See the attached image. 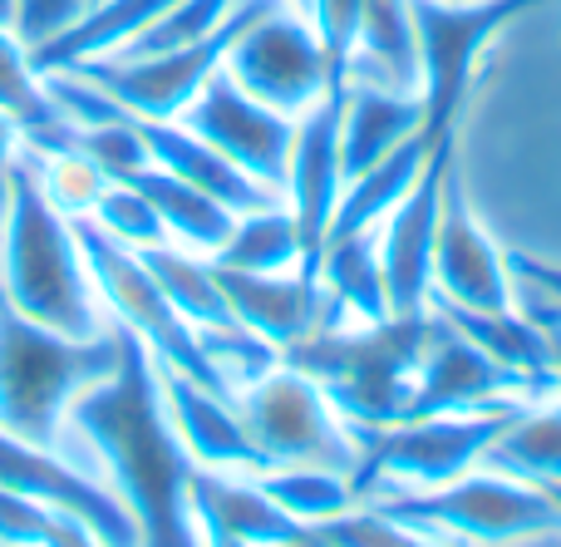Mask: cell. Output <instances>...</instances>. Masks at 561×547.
<instances>
[{
  "instance_id": "6",
  "label": "cell",
  "mask_w": 561,
  "mask_h": 547,
  "mask_svg": "<svg viewBox=\"0 0 561 547\" xmlns=\"http://www.w3.org/2000/svg\"><path fill=\"white\" fill-rule=\"evenodd\" d=\"M369 509H379L404 528L444 533V538L483 547H513L561 533V509L552 503V493L537 483L507 479L497 469H473L454 483H438V489H399L389 499H375Z\"/></svg>"
},
{
  "instance_id": "16",
  "label": "cell",
  "mask_w": 561,
  "mask_h": 547,
  "mask_svg": "<svg viewBox=\"0 0 561 547\" xmlns=\"http://www.w3.org/2000/svg\"><path fill=\"white\" fill-rule=\"evenodd\" d=\"M340 94H345V89H340ZM340 94H325L320 104H310L306 114L296 118V138H290V158H286V183H280V197H286L290 217H296V227H300V247H306V262H300L306 276H316L330 223H335L340 193H345V163H340Z\"/></svg>"
},
{
  "instance_id": "21",
  "label": "cell",
  "mask_w": 561,
  "mask_h": 547,
  "mask_svg": "<svg viewBox=\"0 0 561 547\" xmlns=\"http://www.w3.org/2000/svg\"><path fill=\"white\" fill-rule=\"evenodd\" d=\"M134 128H138V138H144L148 158H153V168H163V173H173V178H183V183L213 193L217 203H227L232 213H256V207L280 203V193L262 187L256 178H247L232 158H222L207 138H197L183 118L134 114Z\"/></svg>"
},
{
  "instance_id": "24",
  "label": "cell",
  "mask_w": 561,
  "mask_h": 547,
  "mask_svg": "<svg viewBox=\"0 0 561 547\" xmlns=\"http://www.w3.org/2000/svg\"><path fill=\"white\" fill-rule=\"evenodd\" d=\"M350 79L419 94V35L409 0H359Z\"/></svg>"
},
{
  "instance_id": "35",
  "label": "cell",
  "mask_w": 561,
  "mask_h": 547,
  "mask_svg": "<svg viewBox=\"0 0 561 547\" xmlns=\"http://www.w3.org/2000/svg\"><path fill=\"white\" fill-rule=\"evenodd\" d=\"M316 533L330 538L335 547H444V543L428 538V533L404 528V523L385 518L379 509H359V503L350 513H340V518L316 523Z\"/></svg>"
},
{
  "instance_id": "11",
  "label": "cell",
  "mask_w": 561,
  "mask_h": 547,
  "mask_svg": "<svg viewBox=\"0 0 561 547\" xmlns=\"http://www.w3.org/2000/svg\"><path fill=\"white\" fill-rule=\"evenodd\" d=\"M222 69L252 99H262V104H272L276 114L290 118H300L310 104H320L330 94L325 49H320L310 15H300L296 5H276L262 20H252L232 39Z\"/></svg>"
},
{
  "instance_id": "9",
  "label": "cell",
  "mask_w": 561,
  "mask_h": 547,
  "mask_svg": "<svg viewBox=\"0 0 561 547\" xmlns=\"http://www.w3.org/2000/svg\"><path fill=\"white\" fill-rule=\"evenodd\" d=\"M75 232H79V247H84L89 276H94V292H99V301H104L108 321L124 326V331L153 355V365L178 371V375H187V380L213 385V390L227 395L213 361H207L203 345H197V331L168 306L153 272L144 266V257L118 247L114 237H104L94 223H75Z\"/></svg>"
},
{
  "instance_id": "34",
  "label": "cell",
  "mask_w": 561,
  "mask_h": 547,
  "mask_svg": "<svg viewBox=\"0 0 561 547\" xmlns=\"http://www.w3.org/2000/svg\"><path fill=\"white\" fill-rule=\"evenodd\" d=\"M89 223L104 237H114L118 247H128V252H148V247L168 242V227H163V217H158V207L148 203L134 183H108Z\"/></svg>"
},
{
  "instance_id": "33",
  "label": "cell",
  "mask_w": 561,
  "mask_h": 547,
  "mask_svg": "<svg viewBox=\"0 0 561 547\" xmlns=\"http://www.w3.org/2000/svg\"><path fill=\"white\" fill-rule=\"evenodd\" d=\"M256 483L266 489V499L276 509H286L296 523L316 528L325 518H340L359 503L355 483L345 474H330V469H306V464H276V469L256 474Z\"/></svg>"
},
{
  "instance_id": "39",
  "label": "cell",
  "mask_w": 561,
  "mask_h": 547,
  "mask_svg": "<svg viewBox=\"0 0 561 547\" xmlns=\"http://www.w3.org/2000/svg\"><path fill=\"white\" fill-rule=\"evenodd\" d=\"M39 547H104V543H99V533L89 528L84 518L55 509V518H49V533H45V543H39Z\"/></svg>"
},
{
  "instance_id": "29",
  "label": "cell",
  "mask_w": 561,
  "mask_h": 547,
  "mask_svg": "<svg viewBox=\"0 0 561 547\" xmlns=\"http://www.w3.org/2000/svg\"><path fill=\"white\" fill-rule=\"evenodd\" d=\"M25 158H30V173H35L39 193L49 197V207H55V213H65L69 223H89V217H94V207H99V197H104L108 178L75 148L69 124L59 128V134L30 138Z\"/></svg>"
},
{
  "instance_id": "14",
  "label": "cell",
  "mask_w": 561,
  "mask_h": 547,
  "mask_svg": "<svg viewBox=\"0 0 561 547\" xmlns=\"http://www.w3.org/2000/svg\"><path fill=\"white\" fill-rule=\"evenodd\" d=\"M507 400H552V390L517 371H507L483 345L468 341L448 316L434 311V331H428L404 420L448 414V410H493V404H507Z\"/></svg>"
},
{
  "instance_id": "17",
  "label": "cell",
  "mask_w": 561,
  "mask_h": 547,
  "mask_svg": "<svg viewBox=\"0 0 561 547\" xmlns=\"http://www.w3.org/2000/svg\"><path fill=\"white\" fill-rule=\"evenodd\" d=\"M0 483L49 503V509H65V513H75V518H84L104 547H144L134 513L118 503V493H108L94 474L69 464L59 449L25 444L20 434L0 430Z\"/></svg>"
},
{
  "instance_id": "40",
  "label": "cell",
  "mask_w": 561,
  "mask_h": 547,
  "mask_svg": "<svg viewBox=\"0 0 561 547\" xmlns=\"http://www.w3.org/2000/svg\"><path fill=\"white\" fill-rule=\"evenodd\" d=\"M20 148H25V134H20V124L10 114H0V217H5V203H10V178H15Z\"/></svg>"
},
{
  "instance_id": "28",
  "label": "cell",
  "mask_w": 561,
  "mask_h": 547,
  "mask_svg": "<svg viewBox=\"0 0 561 547\" xmlns=\"http://www.w3.org/2000/svg\"><path fill=\"white\" fill-rule=\"evenodd\" d=\"M428 153L434 148L424 144V134L409 138V144H399L389 158H379L375 168H365V173L345 178V193H340V207H335V223H330V237H350V232H375L379 223H385L389 213H394V203L414 187V178L424 173ZM325 237V242H330Z\"/></svg>"
},
{
  "instance_id": "4",
  "label": "cell",
  "mask_w": 561,
  "mask_h": 547,
  "mask_svg": "<svg viewBox=\"0 0 561 547\" xmlns=\"http://www.w3.org/2000/svg\"><path fill=\"white\" fill-rule=\"evenodd\" d=\"M114 361L118 326L108 335L79 341V335L49 331L0 301V430L20 434L25 444L55 449V434L75 395L114 371Z\"/></svg>"
},
{
  "instance_id": "7",
  "label": "cell",
  "mask_w": 561,
  "mask_h": 547,
  "mask_svg": "<svg viewBox=\"0 0 561 547\" xmlns=\"http://www.w3.org/2000/svg\"><path fill=\"white\" fill-rule=\"evenodd\" d=\"M552 0H409L419 35V104H424V144L458 134V114L478 79L483 49L517 15Z\"/></svg>"
},
{
  "instance_id": "3",
  "label": "cell",
  "mask_w": 561,
  "mask_h": 547,
  "mask_svg": "<svg viewBox=\"0 0 561 547\" xmlns=\"http://www.w3.org/2000/svg\"><path fill=\"white\" fill-rule=\"evenodd\" d=\"M428 331H434V306L419 316L320 326L316 335L286 345L280 365L310 375L350 430H379L404 420Z\"/></svg>"
},
{
  "instance_id": "37",
  "label": "cell",
  "mask_w": 561,
  "mask_h": 547,
  "mask_svg": "<svg viewBox=\"0 0 561 547\" xmlns=\"http://www.w3.org/2000/svg\"><path fill=\"white\" fill-rule=\"evenodd\" d=\"M94 0H15V35L30 49L49 45L55 35H65Z\"/></svg>"
},
{
  "instance_id": "1",
  "label": "cell",
  "mask_w": 561,
  "mask_h": 547,
  "mask_svg": "<svg viewBox=\"0 0 561 547\" xmlns=\"http://www.w3.org/2000/svg\"><path fill=\"white\" fill-rule=\"evenodd\" d=\"M55 449L94 474L108 493H118V503L134 513L144 547H203L187 513L193 459L168 430L153 355L124 326H118L114 371L75 395Z\"/></svg>"
},
{
  "instance_id": "30",
  "label": "cell",
  "mask_w": 561,
  "mask_h": 547,
  "mask_svg": "<svg viewBox=\"0 0 561 547\" xmlns=\"http://www.w3.org/2000/svg\"><path fill=\"white\" fill-rule=\"evenodd\" d=\"M488 469L523 483H561V404H527L483 454Z\"/></svg>"
},
{
  "instance_id": "42",
  "label": "cell",
  "mask_w": 561,
  "mask_h": 547,
  "mask_svg": "<svg viewBox=\"0 0 561 547\" xmlns=\"http://www.w3.org/2000/svg\"><path fill=\"white\" fill-rule=\"evenodd\" d=\"M286 547H335V543H330V538H320L316 528H306V533H300V538H290Z\"/></svg>"
},
{
  "instance_id": "32",
  "label": "cell",
  "mask_w": 561,
  "mask_h": 547,
  "mask_svg": "<svg viewBox=\"0 0 561 547\" xmlns=\"http://www.w3.org/2000/svg\"><path fill=\"white\" fill-rule=\"evenodd\" d=\"M0 114L15 118L25 144L30 138L59 134V128L69 124L55 109V99H49L45 75H39L35 59H30V45L10 25H0Z\"/></svg>"
},
{
  "instance_id": "2",
  "label": "cell",
  "mask_w": 561,
  "mask_h": 547,
  "mask_svg": "<svg viewBox=\"0 0 561 547\" xmlns=\"http://www.w3.org/2000/svg\"><path fill=\"white\" fill-rule=\"evenodd\" d=\"M0 301L15 306L30 321L49 326V331L79 335V341L114 331V321H108L104 301L94 292L75 223L65 213H55L49 197L39 193L25 148H20L15 178H10V203L5 217H0Z\"/></svg>"
},
{
  "instance_id": "23",
  "label": "cell",
  "mask_w": 561,
  "mask_h": 547,
  "mask_svg": "<svg viewBox=\"0 0 561 547\" xmlns=\"http://www.w3.org/2000/svg\"><path fill=\"white\" fill-rule=\"evenodd\" d=\"M173 5L178 0H94L65 35L30 49V59H35V69H79L94 59H114Z\"/></svg>"
},
{
  "instance_id": "25",
  "label": "cell",
  "mask_w": 561,
  "mask_h": 547,
  "mask_svg": "<svg viewBox=\"0 0 561 547\" xmlns=\"http://www.w3.org/2000/svg\"><path fill=\"white\" fill-rule=\"evenodd\" d=\"M134 187L158 207V217H163V227H168V242L187 247V252H197V257H217V247L227 242V232H232V223H237V213L227 203H217L213 193H203V187L183 183V178L163 173V168H153V163L134 178Z\"/></svg>"
},
{
  "instance_id": "44",
  "label": "cell",
  "mask_w": 561,
  "mask_h": 547,
  "mask_svg": "<svg viewBox=\"0 0 561 547\" xmlns=\"http://www.w3.org/2000/svg\"><path fill=\"white\" fill-rule=\"evenodd\" d=\"M0 25L15 30V0H0Z\"/></svg>"
},
{
  "instance_id": "20",
  "label": "cell",
  "mask_w": 561,
  "mask_h": 547,
  "mask_svg": "<svg viewBox=\"0 0 561 547\" xmlns=\"http://www.w3.org/2000/svg\"><path fill=\"white\" fill-rule=\"evenodd\" d=\"M187 513H193L197 533H217V538L256 543V547H286L290 538L306 533L286 509L266 499L256 474H217L193 469L187 479Z\"/></svg>"
},
{
  "instance_id": "22",
  "label": "cell",
  "mask_w": 561,
  "mask_h": 547,
  "mask_svg": "<svg viewBox=\"0 0 561 547\" xmlns=\"http://www.w3.org/2000/svg\"><path fill=\"white\" fill-rule=\"evenodd\" d=\"M419 134H424L419 94L345 79V94H340V163H345V178L375 168L379 158H389L399 144Z\"/></svg>"
},
{
  "instance_id": "18",
  "label": "cell",
  "mask_w": 561,
  "mask_h": 547,
  "mask_svg": "<svg viewBox=\"0 0 561 547\" xmlns=\"http://www.w3.org/2000/svg\"><path fill=\"white\" fill-rule=\"evenodd\" d=\"M158 395H163V414L173 440L193 459V469H217V474H266L272 464L252 444L242 414H237L232 395L197 385L178 371L158 365Z\"/></svg>"
},
{
  "instance_id": "15",
  "label": "cell",
  "mask_w": 561,
  "mask_h": 547,
  "mask_svg": "<svg viewBox=\"0 0 561 547\" xmlns=\"http://www.w3.org/2000/svg\"><path fill=\"white\" fill-rule=\"evenodd\" d=\"M178 118H183L197 138H207L222 158H232L247 178H256L262 187L280 193L290 138H296V118L290 114H276L272 104L247 94L227 69H217ZM280 203H286V197H280Z\"/></svg>"
},
{
  "instance_id": "13",
  "label": "cell",
  "mask_w": 561,
  "mask_h": 547,
  "mask_svg": "<svg viewBox=\"0 0 561 547\" xmlns=\"http://www.w3.org/2000/svg\"><path fill=\"white\" fill-rule=\"evenodd\" d=\"M458 163V134L434 144L424 173L414 178L394 213L375 227L379 242V266H385V296L389 316H419L428 311L434 296V237H438V207H444V183L448 168Z\"/></svg>"
},
{
  "instance_id": "45",
  "label": "cell",
  "mask_w": 561,
  "mask_h": 547,
  "mask_svg": "<svg viewBox=\"0 0 561 547\" xmlns=\"http://www.w3.org/2000/svg\"><path fill=\"white\" fill-rule=\"evenodd\" d=\"M542 489H547V493H552V503H557V509H561V483H542Z\"/></svg>"
},
{
  "instance_id": "27",
  "label": "cell",
  "mask_w": 561,
  "mask_h": 547,
  "mask_svg": "<svg viewBox=\"0 0 561 547\" xmlns=\"http://www.w3.org/2000/svg\"><path fill=\"white\" fill-rule=\"evenodd\" d=\"M320 286L330 296L335 321H385L389 316V296H385V266H379V242L375 232H350V237H330L325 252L316 266Z\"/></svg>"
},
{
  "instance_id": "26",
  "label": "cell",
  "mask_w": 561,
  "mask_h": 547,
  "mask_svg": "<svg viewBox=\"0 0 561 547\" xmlns=\"http://www.w3.org/2000/svg\"><path fill=\"white\" fill-rule=\"evenodd\" d=\"M144 266L153 272L158 292L168 296V306H173L178 316H183L187 326H193L197 335H213V331H232V326H242L232 316V306H227L222 286H217V272H213V257H197L187 252V247H148Z\"/></svg>"
},
{
  "instance_id": "38",
  "label": "cell",
  "mask_w": 561,
  "mask_h": 547,
  "mask_svg": "<svg viewBox=\"0 0 561 547\" xmlns=\"http://www.w3.org/2000/svg\"><path fill=\"white\" fill-rule=\"evenodd\" d=\"M507 266L517 276V292L542 296L552 311H561V266L547 257H527V252H507Z\"/></svg>"
},
{
  "instance_id": "12",
  "label": "cell",
  "mask_w": 561,
  "mask_h": 547,
  "mask_svg": "<svg viewBox=\"0 0 561 547\" xmlns=\"http://www.w3.org/2000/svg\"><path fill=\"white\" fill-rule=\"evenodd\" d=\"M428 306H458V311H513L517 306V276L507 266V252L473 217L458 163L448 168L444 207H438L434 296H428Z\"/></svg>"
},
{
  "instance_id": "31",
  "label": "cell",
  "mask_w": 561,
  "mask_h": 547,
  "mask_svg": "<svg viewBox=\"0 0 561 547\" xmlns=\"http://www.w3.org/2000/svg\"><path fill=\"white\" fill-rule=\"evenodd\" d=\"M213 262L232 266V272H296L306 262V247H300V227L290 207L272 203L256 213H237L232 232L217 247Z\"/></svg>"
},
{
  "instance_id": "10",
  "label": "cell",
  "mask_w": 561,
  "mask_h": 547,
  "mask_svg": "<svg viewBox=\"0 0 561 547\" xmlns=\"http://www.w3.org/2000/svg\"><path fill=\"white\" fill-rule=\"evenodd\" d=\"M286 5V0H237V10L227 15V25L217 35L197 39L183 49H163V55H128V59H94L79 65L75 75H84L104 99H114L118 109L144 118H178L197 99V89L222 69L232 39L242 35L252 20H262L266 10Z\"/></svg>"
},
{
  "instance_id": "43",
  "label": "cell",
  "mask_w": 561,
  "mask_h": 547,
  "mask_svg": "<svg viewBox=\"0 0 561 547\" xmlns=\"http://www.w3.org/2000/svg\"><path fill=\"white\" fill-rule=\"evenodd\" d=\"M203 547H256V543H237V538H217V533H197Z\"/></svg>"
},
{
  "instance_id": "41",
  "label": "cell",
  "mask_w": 561,
  "mask_h": 547,
  "mask_svg": "<svg viewBox=\"0 0 561 547\" xmlns=\"http://www.w3.org/2000/svg\"><path fill=\"white\" fill-rule=\"evenodd\" d=\"M527 311L537 316V326L547 331V345H552V375H557V395H561V311H552V306L542 301V296L527 292Z\"/></svg>"
},
{
  "instance_id": "36",
  "label": "cell",
  "mask_w": 561,
  "mask_h": 547,
  "mask_svg": "<svg viewBox=\"0 0 561 547\" xmlns=\"http://www.w3.org/2000/svg\"><path fill=\"white\" fill-rule=\"evenodd\" d=\"M49 518H55L49 503L0 483V547H39L49 533Z\"/></svg>"
},
{
  "instance_id": "8",
  "label": "cell",
  "mask_w": 561,
  "mask_h": 547,
  "mask_svg": "<svg viewBox=\"0 0 561 547\" xmlns=\"http://www.w3.org/2000/svg\"><path fill=\"white\" fill-rule=\"evenodd\" d=\"M232 404L272 469L276 464H306V469L345 474V479L355 474V434L310 375L290 371V365H272L262 380L242 385L232 395Z\"/></svg>"
},
{
  "instance_id": "5",
  "label": "cell",
  "mask_w": 561,
  "mask_h": 547,
  "mask_svg": "<svg viewBox=\"0 0 561 547\" xmlns=\"http://www.w3.org/2000/svg\"><path fill=\"white\" fill-rule=\"evenodd\" d=\"M542 400H507L493 410H448V414H419V420L379 424V430H350L359 444V464L350 474L355 493L365 499L379 483L399 489H438L483 464L493 440L527 410Z\"/></svg>"
},
{
  "instance_id": "19",
  "label": "cell",
  "mask_w": 561,
  "mask_h": 547,
  "mask_svg": "<svg viewBox=\"0 0 561 547\" xmlns=\"http://www.w3.org/2000/svg\"><path fill=\"white\" fill-rule=\"evenodd\" d=\"M213 272L237 321L276 351L316 335L320 326H340L335 311H330L325 286L316 276H306L300 266L296 272H232V266L213 262Z\"/></svg>"
},
{
  "instance_id": "46",
  "label": "cell",
  "mask_w": 561,
  "mask_h": 547,
  "mask_svg": "<svg viewBox=\"0 0 561 547\" xmlns=\"http://www.w3.org/2000/svg\"><path fill=\"white\" fill-rule=\"evenodd\" d=\"M286 5H296V10H300V15H306V10H310V0H286Z\"/></svg>"
}]
</instances>
